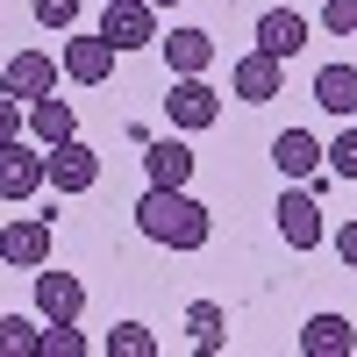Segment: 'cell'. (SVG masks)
I'll return each mask as SVG.
<instances>
[{"label":"cell","mask_w":357,"mask_h":357,"mask_svg":"<svg viewBox=\"0 0 357 357\" xmlns=\"http://www.w3.org/2000/svg\"><path fill=\"white\" fill-rule=\"evenodd\" d=\"M229 86H236V100H250V107H264V100H279V86H286V65L272 50H243L229 65Z\"/></svg>","instance_id":"obj_6"},{"label":"cell","mask_w":357,"mask_h":357,"mask_svg":"<svg viewBox=\"0 0 357 357\" xmlns=\"http://www.w3.org/2000/svg\"><path fill=\"white\" fill-rule=\"evenodd\" d=\"M272 222H279V236H286V250H321L329 243V222H321V200L293 178V186L279 193V207H272Z\"/></svg>","instance_id":"obj_2"},{"label":"cell","mask_w":357,"mask_h":357,"mask_svg":"<svg viewBox=\"0 0 357 357\" xmlns=\"http://www.w3.org/2000/svg\"><path fill=\"white\" fill-rule=\"evenodd\" d=\"M158 50H165L172 79H193V72L215 65V36H207V29H172V36H158Z\"/></svg>","instance_id":"obj_12"},{"label":"cell","mask_w":357,"mask_h":357,"mask_svg":"<svg viewBox=\"0 0 357 357\" xmlns=\"http://www.w3.org/2000/svg\"><path fill=\"white\" fill-rule=\"evenodd\" d=\"M50 250H57L50 215H15L8 229H0V264H15V272H36V264H50Z\"/></svg>","instance_id":"obj_4"},{"label":"cell","mask_w":357,"mask_h":357,"mask_svg":"<svg viewBox=\"0 0 357 357\" xmlns=\"http://www.w3.org/2000/svg\"><path fill=\"white\" fill-rule=\"evenodd\" d=\"M114 57H122V50H114L100 29H93V36H72V43H65V79H72V86H100V79L114 72Z\"/></svg>","instance_id":"obj_10"},{"label":"cell","mask_w":357,"mask_h":357,"mask_svg":"<svg viewBox=\"0 0 357 357\" xmlns=\"http://www.w3.org/2000/svg\"><path fill=\"white\" fill-rule=\"evenodd\" d=\"M301 43H307V15H293V8H264V15H257V50H272L279 65H286Z\"/></svg>","instance_id":"obj_14"},{"label":"cell","mask_w":357,"mask_h":357,"mask_svg":"<svg viewBox=\"0 0 357 357\" xmlns=\"http://www.w3.org/2000/svg\"><path fill=\"white\" fill-rule=\"evenodd\" d=\"M100 36H107L114 50H143V43H158V8H151V0H107Z\"/></svg>","instance_id":"obj_7"},{"label":"cell","mask_w":357,"mask_h":357,"mask_svg":"<svg viewBox=\"0 0 357 357\" xmlns=\"http://www.w3.org/2000/svg\"><path fill=\"white\" fill-rule=\"evenodd\" d=\"M86 307V286L72 272H50V264H36V314L43 321H79Z\"/></svg>","instance_id":"obj_11"},{"label":"cell","mask_w":357,"mask_h":357,"mask_svg":"<svg viewBox=\"0 0 357 357\" xmlns=\"http://www.w3.org/2000/svg\"><path fill=\"white\" fill-rule=\"evenodd\" d=\"M29 129H36V143L50 151V143H65V136H79V114H72V100H57V93H43V100H29Z\"/></svg>","instance_id":"obj_18"},{"label":"cell","mask_w":357,"mask_h":357,"mask_svg":"<svg viewBox=\"0 0 357 357\" xmlns=\"http://www.w3.org/2000/svg\"><path fill=\"white\" fill-rule=\"evenodd\" d=\"M136 229L151 236V243H165V250H200L215 222H207V207L186 186H151L136 200Z\"/></svg>","instance_id":"obj_1"},{"label":"cell","mask_w":357,"mask_h":357,"mask_svg":"<svg viewBox=\"0 0 357 357\" xmlns=\"http://www.w3.org/2000/svg\"><path fill=\"white\" fill-rule=\"evenodd\" d=\"M36 193H43V151L8 136L0 143V200H36Z\"/></svg>","instance_id":"obj_9"},{"label":"cell","mask_w":357,"mask_h":357,"mask_svg":"<svg viewBox=\"0 0 357 357\" xmlns=\"http://www.w3.org/2000/svg\"><path fill=\"white\" fill-rule=\"evenodd\" d=\"M0 93H15L22 107L43 100V93H57V57H43V50H15L8 72H0Z\"/></svg>","instance_id":"obj_8"},{"label":"cell","mask_w":357,"mask_h":357,"mask_svg":"<svg viewBox=\"0 0 357 357\" xmlns=\"http://www.w3.org/2000/svg\"><path fill=\"white\" fill-rule=\"evenodd\" d=\"M143 172H151V186H186L193 178V151L178 136H158L151 151H143Z\"/></svg>","instance_id":"obj_16"},{"label":"cell","mask_w":357,"mask_h":357,"mask_svg":"<svg viewBox=\"0 0 357 357\" xmlns=\"http://www.w3.org/2000/svg\"><path fill=\"white\" fill-rule=\"evenodd\" d=\"M29 8H36L43 29H72V22H79V0H29Z\"/></svg>","instance_id":"obj_25"},{"label":"cell","mask_w":357,"mask_h":357,"mask_svg":"<svg viewBox=\"0 0 357 357\" xmlns=\"http://www.w3.org/2000/svg\"><path fill=\"white\" fill-rule=\"evenodd\" d=\"M8 136H22V100L0 93V143H8Z\"/></svg>","instance_id":"obj_26"},{"label":"cell","mask_w":357,"mask_h":357,"mask_svg":"<svg viewBox=\"0 0 357 357\" xmlns=\"http://www.w3.org/2000/svg\"><path fill=\"white\" fill-rule=\"evenodd\" d=\"M43 186H57V193H93L100 186V151L79 143V136L50 143V151H43Z\"/></svg>","instance_id":"obj_3"},{"label":"cell","mask_w":357,"mask_h":357,"mask_svg":"<svg viewBox=\"0 0 357 357\" xmlns=\"http://www.w3.org/2000/svg\"><path fill=\"white\" fill-rule=\"evenodd\" d=\"M151 8H178V0H151Z\"/></svg>","instance_id":"obj_28"},{"label":"cell","mask_w":357,"mask_h":357,"mask_svg":"<svg viewBox=\"0 0 357 357\" xmlns=\"http://www.w3.org/2000/svg\"><path fill=\"white\" fill-rule=\"evenodd\" d=\"M321 29L329 36H357V0H321Z\"/></svg>","instance_id":"obj_24"},{"label":"cell","mask_w":357,"mask_h":357,"mask_svg":"<svg viewBox=\"0 0 357 357\" xmlns=\"http://www.w3.org/2000/svg\"><path fill=\"white\" fill-rule=\"evenodd\" d=\"M36 343H43V329L29 314H0V357H36Z\"/></svg>","instance_id":"obj_20"},{"label":"cell","mask_w":357,"mask_h":357,"mask_svg":"<svg viewBox=\"0 0 357 357\" xmlns=\"http://www.w3.org/2000/svg\"><path fill=\"white\" fill-rule=\"evenodd\" d=\"M314 107H329L336 122L357 114V65H321L314 72Z\"/></svg>","instance_id":"obj_15"},{"label":"cell","mask_w":357,"mask_h":357,"mask_svg":"<svg viewBox=\"0 0 357 357\" xmlns=\"http://www.w3.org/2000/svg\"><path fill=\"white\" fill-rule=\"evenodd\" d=\"M222 329H229L222 301H193V307H186V336H193L200 357H215V350H222Z\"/></svg>","instance_id":"obj_19"},{"label":"cell","mask_w":357,"mask_h":357,"mask_svg":"<svg viewBox=\"0 0 357 357\" xmlns=\"http://www.w3.org/2000/svg\"><path fill=\"white\" fill-rule=\"evenodd\" d=\"M165 114H172V129H215V122H222V93H215L200 72H193V79H172Z\"/></svg>","instance_id":"obj_5"},{"label":"cell","mask_w":357,"mask_h":357,"mask_svg":"<svg viewBox=\"0 0 357 357\" xmlns=\"http://www.w3.org/2000/svg\"><path fill=\"white\" fill-rule=\"evenodd\" d=\"M107 357H158V336L143 321H114L107 329Z\"/></svg>","instance_id":"obj_21"},{"label":"cell","mask_w":357,"mask_h":357,"mask_svg":"<svg viewBox=\"0 0 357 357\" xmlns=\"http://www.w3.org/2000/svg\"><path fill=\"white\" fill-rule=\"evenodd\" d=\"M272 165H279V178H314V172H321V143H314L307 129H286V136L272 143Z\"/></svg>","instance_id":"obj_17"},{"label":"cell","mask_w":357,"mask_h":357,"mask_svg":"<svg viewBox=\"0 0 357 357\" xmlns=\"http://www.w3.org/2000/svg\"><path fill=\"white\" fill-rule=\"evenodd\" d=\"M357 350V329L343 314H307L301 321V357H350Z\"/></svg>","instance_id":"obj_13"},{"label":"cell","mask_w":357,"mask_h":357,"mask_svg":"<svg viewBox=\"0 0 357 357\" xmlns=\"http://www.w3.org/2000/svg\"><path fill=\"white\" fill-rule=\"evenodd\" d=\"M36 357H86L79 321H43V343H36Z\"/></svg>","instance_id":"obj_22"},{"label":"cell","mask_w":357,"mask_h":357,"mask_svg":"<svg viewBox=\"0 0 357 357\" xmlns=\"http://www.w3.org/2000/svg\"><path fill=\"white\" fill-rule=\"evenodd\" d=\"M321 165H329L336 178H357V129H343L336 143H321Z\"/></svg>","instance_id":"obj_23"},{"label":"cell","mask_w":357,"mask_h":357,"mask_svg":"<svg viewBox=\"0 0 357 357\" xmlns=\"http://www.w3.org/2000/svg\"><path fill=\"white\" fill-rule=\"evenodd\" d=\"M336 250H343V264L357 272V222H343V229H336Z\"/></svg>","instance_id":"obj_27"}]
</instances>
